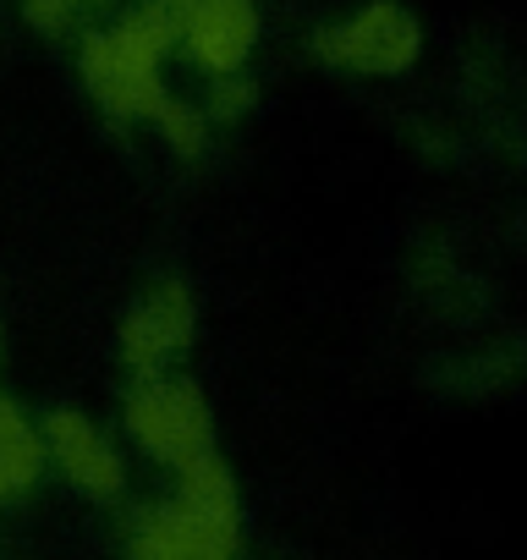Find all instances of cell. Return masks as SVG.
<instances>
[{
  "label": "cell",
  "instance_id": "cell-1",
  "mask_svg": "<svg viewBox=\"0 0 527 560\" xmlns=\"http://www.w3.org/2000/svg\"><path fill=\"white\" fill-rule=\"evenodd\" d=\"M314 56L325 67L341 72H374V78H396L423 56V28L407 7L396 0H374V7L352 12L347 23H330L314 34Z\"/></svg>",
  "mask_w": 527,
  "mask_h": 560
},
{
  "label": "cell",
  "instance_id": "cell-2",
  "mask_svg": "<svg viewBox=\"0 0 527 560\" xmlns=\"http://www.w3.org/2000/svg\"><path fill=\"white\" fill-rule=\"evenodd\" d=\"M127 429L165 467H187L209 451V407L192 380H138L127 396Z\"/></svg>",
  "mask_w": 527,
  "mask_h": 560
},
{
  "label": "cell",
  "instance_id": "cell-3",
  "mask_svg": "<svg viewBox=\"0 0 527 560\" xmlns=\"http://www.w3.org/2000/svg\"><path fill=\"white\" fill-rule=\"evenodd\" d=\"M39 440H45V451L61 462V472H67L89 500H116V494H121L127 467H121V456L110 451V440H105L83 412H72V407L50 412Z\"/></svg>",
  "mask_w": 527,
  "mask_h": 560
},
{
  "label": "cell",
  "instance_id": "cell-4",
  "mask_svg": "<svg viewBox=\"0 0 527 560\" xmlns=\"http://www.w3.org/2000/svg\"><path fill=\"white\" fill-rule=\"evenodd\" d=\"M258 39L253 0H198L181 18V45L209 78H231Z\"/></svg>",
  "mask_w": 527,
  "mask_h": 560
},
{
  "label": "cell",
  "instance_id": "cell-5",
  "mask_svg": "<svg viewBox=\"0 0 527 560\" xmlns=\"http://www.w3.org/2000/svg\"><path fill=\"white\" fill-rule=\"evenodd\" d=\"M181 472V494L176 505L192 511V516H214V522H242V505H236V483L225 472V462L214 451H203L198 462L176 467Z\"/></svg>",
  "mask_w": 527,
  "mask_h": 560
},
{
  "label": "cell",
  "instance_id": "cell-6",
  "mask_svg": "<svg viewBox=\"0 0 527 560\" xmlns=\"http://www.w3.org/2000/svg\"><path fill=\"white\" fill-rule=\"evenodd\" d=\"M78 72H83L89 94H94L110 116H121V121H127V100H121V61H116V50H110V34H89V39H83V50H78Z\"/></svg>",
  "mask_w": 527,
  "mask_h": 560
},
{
  "label": "cell",
  "instance_id": "cell-7",
  "mask_svg": "<svg viewBox=\"0 0 527 560\" xmlns=\"http://www.w3.org/2000/svg\"><path fill=\"white\" fill-rule=\"evenodd\" d=\"M110 39H121V45H132V50H143V56H165V50H176V39H181V23L160 7V0H143L138 12H127L121 18V28L110 34Z\"/></svg>",
  "mask_w": 527,
  "mask_h": 560
},
{
  "label": "cell",
  "instance_id": "cell-8",
  "mask_svg": "<svg viewBox=\"0 0 527 560\" xmlns=\"http://www.w3.org/2000/svg\"><path fill=\"white\" fill-rule=\"evenodd\" d=\"M39 472H45V440H39V429H28V434L0 445V500H23L39 483Z\"/></svg>",
  "mask_w": 527,
  "mask_h": 560
},
{
  "label": "cell",
  "instance_id": "cell-9",
  "mask_svg": "<svg viewBox=\"0 0 527 560\" xmlns=\"http://www.w3.org/2000/svg\"><path fill=\"white\" fill-rule=\"evenodd\" d=\"M149 308V319H154V330L165 336V352H181L187 341H192V292L181 287V280H160L154 287V298L143 303Z\"/></svg>",
  "mask_w": 527,
  "mask_h": 560
},
{
  "label": "cell",
  "instance_id": "cell-10",
  "mask_svg": "<svg viewBox=\"0 0 527 560\" xmlns=\"http://www.w3.org/2000/svg\"><path fill=\"white\" fill-rule=\"evenodd\" d=\"M165 336L154 330V319H149V308H132L127 319H121V363L138 374V380H160V369H165Z\"/></svg>",
  "mask_w": 527,
  "mask_h": 560
},
{
  "label": "cell",
  "instance_id": "cell-11",
  "mask_svg": "<svg viewBox=\"0 0 527 560\" xmlns=\"http://www.w3.org/2000/svg\"><path fill=\"white\" fill-rule=\"evenodd\" d=\"M154 121H160V132H165V143L181 154V160H198L203 149H209V132H203V116L198 110H187L181 100H160V110H154Z\"/></svg>",
  "mask_w": 527,
  "mask_h": 560
},
{
  "label": "cell",
  "instance_id": "cell-12",
  "mask_svg": "<svg viewBox=\"0 0 527 560\" xmlns=\"http://www.w3.org/2000/svg\"><path fill=\"white\" fill-rule=\"evenodd\" d=\"M253 100H258V89L247 83V78H214V94H209V116L214 121H236V116H247L253 110Z\"/></svg>",
  "mask_w": 527,
  "mask_h": 560
},
{
  "label": "cell",
  "instance_id": "cell-13",
  "mask_svg": "<svg viewBox=\"0 0 527 560\" xmlns=\"http://www.w3.org/2000/svg\"><path fill=\"white\" fill-rule=\"evenodd\" d=\"M23 18H28L39 34H61L67 18H72V0H23Z\"/></svg>",
  "mask_w": 527,
  "mask_h": 560
},
{
  "label": "cell",
  "instance_id": "cell-14",
  "mask_svg": "<svg viewBox=\"0 0 527 560\" xmlns=\"http://www.w3.org/2000/svg\"><path fill=\"white\" fill-rule=\"evenodd\" d=\"M28 429H34V423L23 418V407L0 396V445H7V440H17V434H28Z\"/></svg>",
  "mask_w": 527,
  "mask_h": 560
},
{
  "label": "cell",
  "instance_id": "cell-15",
  "mask_svg": "<svg viewBox=\"0 0 527 560\" xmlns=\"http://www.w3.org/2000/svg\"><path fill=\"white\" fill-rule=\"evenodd\" d=\"M160 7H165V12H171V18H176V23H181V18H187V12H192V7H198V0H160Z\"/></svg>",
  "mask_w": 527,
  "mask_h": 560
},
{
  "label": "cell",
  "instance_id": "cell-16",
  "mask_svg": "<svg viewBox=\"0 0 527 560\" xmlns=\"http://www.w3.org/2000/svg\"><path fill=\"white\" fill-rule=\"evenodd\" d=\"M72 7H110V0H72Z\"/></svg>",
  "mask_w": 527,
  "mask_h": 560
},
{
  "label": "cell",
  "instance_id": "cell-17",
  "mask_svg": "<svg viewBox=\"0 0 527 560\" xmlns=\"http://www.w3.org/2000/svg\"><path fill=\"white\" fill-rule=\"evenodd\" d=\"M132 560H160V555H138V549H132Z\"/></svg>",
  "mask_w": 527,
  "mask_h": 560
}]
</instances>
